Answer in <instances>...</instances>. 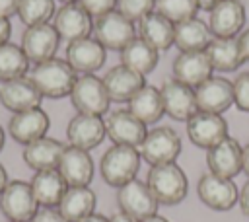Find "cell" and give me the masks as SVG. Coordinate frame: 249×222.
<instances>
[{"label":"cell","mask_w":249,"mask_h":222,"mask_svg":"<svg viewBox=\"0 0 249 222\" xmlns=\"http://www.w3.org/2000/svg\"><path fill=\"white\" fill-rule=\"evenodd\" d=\"M10 35H12V21H10V18H6V16L0 14V45L2 43H8L10 41Z\"/></svg>","instance_id":"obj_41"},{"label":"cell","mask_w":249,"mask_h":222,"mask_svg":"<svg viewBox=\"0 0 249 222\" xmlns=\"http://www.w3.org/2000/svg\"><path fill=\"white\" fill-rule=\"evenodd\" d=\"M140 152L132 146L113 144L101 158L99 169L101 177L111 187H123L124 183L136 179V173L140 169Z\"/></svg>","instance_id":"obj_3"},{"label":"cell","mask_w":249,"mask_h":222,"mask_svg":"<svg viewBox=\"0 0 249 222\" xmlns=\"http://www.w3.org/2000/svg\"><path fill=\"white\" fill-rule=\"evenodd\" d=\"M204 53L216 72H233L243 64L235 37H212Z\"/></svg>","instance_id":"obj_29"},{"label":"cell","mask_w":249,"mask_h":222,"mask_svg":"<svg viewBox=\"0 0 249 222\" xmlns=\"http://www.w3.org/2000/svg\"><path fill=\"white\" fill-rule=\"evenodd\" d=\"M245 25V6L239 0H222L210 10L208 27L214 37H235Z\"/></svg>","instance_id":"obj_18"},{"label":"cell","mask_w":249,"mask_h":222,"mask_svg":"<svg viewBox=\"0 0 249 222\" xmlns=\"http://www.w3.org/2000/svg\"><path fill=\"white\" fill-rule=\"evenodd\" d=\"M136 119H140L144 125L158 123L165 111H163V101H161V92L156 86L144 84L130 99L126 107Z\"/></svg>","instance_id":"obj_27"},{"label":"cell","mask_w":249,"mask_h":222,"mask_svg":"<svg viewBox=\"0 0 249 222\" xmlns=\"http://www.w3.org/2000/svg\"><path fill=\"white\" fill-rule=\"evenodd\" d=\"M18 6H19V0H0V14L6 18H12L14 14H18Z\"/></svg>","instance_id":"obj_42"},{"label":"cell","mask_w":249,"mask_h":222,"mask_svg":"<svg viewBox=\"0 0 249 222\" xmlns=\"http://www.w3.org/2000/svg\"><path fill=\"white\" fill-rule=\"evenodd\" d=\"M241 171H245L249 177V144H245L241 150Z\"/></svg>","instance_id":"obj_44"},{"label":"cell","mask_w":249,"mask_h":222,"mask_svg":"<svg viewBox=\"0 0 249 222\" xmlns=\"http://www.w3.org/2000/svg\"><path fill=\"white\" fill-rule=\"evenodd\" d=\"M173 33H175V23H171L156 10L138 21V37H142L160 53L167 51L173 45Z\"/></svg>","instance_id":"obj_28"},{"label":"cell","mask_w":249,"mask_h":222,"mask_svg":"<svg viewBox=\"0 0 249 222\" xmlns=\"http://www.w3.org/2000/svg\"><path fill=\"white\" fill-rule=\"evenodd\" d=\"M171 70H173V80H177L189 88L200 86L204 80H208L214 74V68L204 51L179 53L173 60Z\"/></svg>","instance_id":"obj_19"},{"label":"cell","mask_w":249,"mask_h":222,"mask_svg":"<svg viewBox=\"0 0 249 222\" xmlns=\"http://www.w3.org/2000/svg\"><path fill=\"white\" fill-rule=\"evenodd\" d=\"M117 204L121 212L132 216L138 222L152 214H158V206H160L148 185L142 183L140 179H132L117 189Z\"/></svg>","instance_id":"obj_8"},{"label":"cell","mask_w":249,"mask_h":222,"mask_svg":"<svg viewBox=\"0 0 249 222\" xmlns=\"http://www.w3.org/2000/svg\"><path fill=\"white\" fill-rule=\"evenodd\" d=\"M49 127H51L49 115L41 107H35V109H27L21 113H14L8 123V132L16 142L25 146L33 140L43 138Z\"/></svg>","instance_id":"obj_21"},{"label":"cell","mask_w":249,"mask_h":222,"mask_svg":"<svg viewBox=\"0 0 249 222\" xmlns=\"http://www.w3.org/2000/svg\"><path fill=\"white\" fill-rule=\"evenodd\" d=\"M109 222H138V220H134L132 216H128V214H124V212H117V214H113V216L109 218Z\"/></svg>","instance_id":"obj_45"},{"label":"cell","mask_w":249,"mask_h":222,"mask_svg":"<svg viewBox=\"0 0 249 222\" xmlns=\"http://www.w3.org/2000/svg\"><path fill=\"white\" fill-rule=\"evenodd\" d=\"M237 203H239V208H241V212H243L245 216H249V181H247V183L241 187Z\"/></svg>","instance_id":"obj_43"},{"label":"cell","mask_w":249,"mask_h":222,"mask_svg":"<svg viewBox=\"0 0 249 222\" xmlns=\"http://www.w3.org/2000/svg\"><path fill=\"white\" fill-rule=\"evenodd\" d=\"M196 193H198V199L212 210H230L237 199H239V191L235 187V183L231 179H226V177H220V175H214V173H204L200 179H198V185H196Z\"/></svg>","instance_id":"obj_12"},{"label":"cell","mask_w":249,"mask_h":222,"mask_svg":"<svg viewBox=\"0 0 249 222\" xmlns=\"http://www.w3.org/2000/svg\"><path fill=\"white\" fill-rule=\"evenodd\" d=\"M231 86H233V105L239 111L249 113V72H241L239 76H235Z\"/></svg>","instance_id":"obj_37"},{"label":"cell","mask_w":249,"mask_h":222,"mask_svg":"<svg viewBox=\"0 0 249 222\" xmlns=\"http://www.w3.org/2000/svg\"><path fill=\"white\" fill-rule=\"evenodd\" d=\"M54 0H19L18 16L27 27L49 23L54 18Z\"/></svg>","instance_id":"obj_34"},{"label":"cell","mask_w":249,"mask_h":222,"mask_svg":"<svg viewBox=\"0 0 249 222\" xmlns=\"http://www.w3.org/2000/svg\"><path fill=\"white\" fill-rule=\"evenodd\" d=\"M60 37L53 23H41V25H31L23 31L21 35V49L29 62L39 64L49 58H54L58 51Z\"/></svg>","instance_id":"obj_11"},{"label":"cell","mask_w":249,"mask_h":222,"mask_svg":"<svg viewBox=\"0 0 249 222\" xmlns=\"http://www.w3.org/2000/svg\"><path fill=\"white\" fill-rule=\"evenodd\" d=\"M97 197L89 187H68L58 203V212L68 222H80L82 218L93 214Z\"/></svg>","instance_id":"obj_30"},{"label":"cell","mask_w":249,"mask_h":222,"mask_svg":"<svg viewBox=\"0 0 249 222\" xmlns=\"http://www.w3.org/2000/svg\"><path fill=\"white\" fill-rule=\"evenodd\" d=\"M80 222H109V218H107V216H103V214H97V212H93V214H89V216L82 218Z\"/></svg>","instance_id":"obj_47"},{"label":"cell","mask_w":249,"mask_h":222,"mask_svg":"<svg viewBox=\"0 0 249 222\" xmlns=\"http://www.w3.org/2000/svg\"><path fill=\"white\" fill-rule=\"evenodd\" d=\"M105 132L113 140V144L138 148L148 132L146 125L136 119L128 109H115L105 119Z\"/></svg>","instance_id":"obj_10"},{"label":"cell","mask_w":249,"mask_h":222,"mask_svg":"<svg viewBox=\"0 0 249 222\" xmlns=\"http://www.w3.org/2000/svg\"><path fill=\"white\" fill-rule=\"evenodd\" d=\"M146 185L156 197L160 204H179L189 191V181L185 171L175 164H161V166H152L146 177Z\"/></svg>","instance_id":"obj_2"},{"label":"cell","mask_w":249,"mask_h":222,"mask_svg":"<svg viewBox=\"0 0 249 222\" xmlns=\"http://www.w3.org/2000/svg\"><path fill=\"white\" fill-rule=\"evenodd\" d=\"M237 47H239V53H241L243 62H249V27L243 29L237 35Z\"/></svg>","instance_id":"obj_40"},{"label":"cell","mask_w":249,"mask_h":222,"mask_svg":"<svg viewBox=\"0 0 249 222\" xmlns=\"http://www.w3.org/2000/svg\"><path fill=\"white\" fill-rule=\"evenodd\" d=\"M6 185H8V173H6L4 166L0 164V195H2V191H4Z\"/></svg>","instance_id":"obj_48"},{"label":"cell","mask_w":249,"mask_h":222,"mask_svg":"<svg viewBox=\"0 0 249 222\" xmlns=\"http://www.w3.org/2000/svg\"><path fill=\"white\" fill-rule=\"evenodd\" d=\"M27 78L35 84V88L41 92L43 97L60 99V97L70 95L78 74L66 62V58L54 56V58H49L45 62L35 64Z\"/></svg>","instance_id":"obj_1"},{"label":"cell","mask_w":249,"mask_h":222,"mask_svg":"<svg viewBox=\"0 0 249 222\" xmlns=\"http://www.w3.org/2000/svg\"><path fill=\"white\" fill-rule=\"evenodd\" d=\"M187 136L195 146L210 150L228 136V123L218 113L196 111L187 121Z\"/></svg>","instance_id":"obj_9"},{"label":"cell","mask_w":249,"mask_h":222,"mask_svg":"<svg viewBox=\"0 0 249 222\" xmlns=\"http://www.w3.org/2000/svg\"><path fill=\"white\" fill-rule=\"evenodd\" d=\"M222 0H196V4H198V10H212L216 4H220Z\"/></svg>","instance_id":"obj_46"},{"label":"cell","mask_w":249,"mask_h":222,"mask_svg":"<svg viewBox=\"0 0 249 222\" xmlns=\"http://www.w3.org/2000/svg\"><path fill=\"white\" fill-rule=\"evenodd\" d=\"M4 140H6V132H4V129L0 127V150L4 148Z\"/></svg>","instance_id":"obj_50"},{"label":"cell","mask_w":249,"mask_h":222,"mask_svg":"<svg viewBox=\"0 0 249 222\" xmlns=\"http://www.w3.org/2000/svg\"><path fill=\"white\" fill-rule=\"evenodd\" d=\"M93 37L109 51H123L136 37V27L134 21H130L117 10H111L95 18Z\"/></svg>","instance_id":"obj_7"},{"label":"cell","mask_w":249,"mask_h":222,"mask_svg":"<svg viewBox=\"0 0 249 222\" xmlns=\"http://www.w3.org/2000/svg\"><path fill=\"white\" fill-rule=\"evenodd\" d=\"M161 92V101H163V111L175 121H189L196 111V97H195V88H189L177 80H167L160 88Z\"/></svg>","instance_id":"obj_17"},{"label":"cell","mask_w":249,"mask_h":222,"mask_svg":"<svg viewBox=\"0 0 249 222\" xmlns=\"http://www.w3.org/2000/svg\"><path fill=\"white\" fill-rule=\"evenodd\" d=\"M158 62H160V51L138 35L121 51V64L128 66L130 70L142 76L150 74L158 66Z\"/></svg>","instance_id":"obj_32"},{"label":"cell","mask_w":249,"mask_h":222,"mask_svg":"<svg viewBox=\"0 0 249 222\" xmlns=\"http://www.w3.org/2000/svg\"><path fill=\"white\" fill-rule=\"evenodd\" d=\"M29 185H31V191H33L39 206H49V208H56L68 189V183L64 181V177L60 175L58 169L35 171Z\"/></svg>","instance_id":"obj_26"},{"label":"cell","mask_w":249,"mask_h":222,"mask_svg":"<svg viewBox=\"0 0 249 222\" xmlns=\"http://www.w3.org/2000/svg\"><path fill=\"white\" fill-rule=\"evenodd\" d=\"M31 222H68L60 212L58 208H49V206H43L37 210V214L33 216Z\"/></svg>","instance_id":"obj_39"},{"label":"cell","mask_w":249,"mask_h":222,"mask_svg":"<svg viewBox=\"0 0 249 222\" xmlns=\"http://www.w3.org/2000/svg\"><path fill=\"white\" fill-rule=\"evenodd\" d=\"M101 80H103L109 99L115 103H124V101L128 103V99L146 84V76L130 70L124 64H117L109 68Z\"/></svg>","instance_id":"obj_24"},{"label":"cell","mask_w":249,"mask_h":222,"mask_svg":"<svg viewBox=\"0 0 249 222\" xmlns=\"http://www.w3.org/2000/svg\"><path fill=\"white\" fill-rule=\"evenodd\" d=\"M107 136L105 132V121L99 115H88V113H76L68 127H66V138L70 146L82 148V150H91L103 142Z\"/></svg>","instance_id":"obj_16"},{"label":"cell","mask_w":249,"mask_h":222,"mask_svg":"<svg viewBox=\"0 0 249 222\" xmlns=\"http://www.w3.org/2000/svg\"><path fill=\"white\" fill-rule=\"evenodd\" d=\"M78 4L91 16V18H99L111 10H115L117 0H78Z\"/></svg>","instance_id":"obj_38"},{"label":"cell","mask_w":249,"mask_h":222,"mask_svg":"<svg viewBox=\"0 0 249 222\" xmlns=\"http://www.w3.org/2000/svg\"><path fill=\"white\" fill-rule=\"evenodd\" d=\"M140 222H169V220L163 218V216H160V214H152V216H148V218H144Z\"/></svg>","instance_id":"obj_49"},{"label":"cell","mask_w":249,"mask_h":222,"mask_svg":"<svg viewBox=\"0 0 249 222\" xmlns=\"http://www.w3.org/2000/svg\"><path fill=\"white\" fill-rule=\"evenodd\" d=\"M8 222H10V220H8Z\"/></svg>","instance_id":"obj_52"},{"label":"cell","mask_w":249,"mask_h":222,"mask_svg":"<svg viewBox=\"0 0 249 222\" xmlns=\"http://www.w3.org/2000/svg\"><path fill=\"white\" fill-rule=\"evenodd\" d=\"M154 10L163 18H167L171 23H179V21L196 18L198 4L196 0H156Z\"/></svg>","instance_id":"obj_35"},{"label":"cell","mask_w":249,"mask_h":222,"mask_svg":"<svg viewBox=\"0 0 249 222\" xmlns=\"http://www.w3.org/2000/svg\"><path fill=\"white\" fill-rule=\"evenodd\" d=\"M70 101L78 113L105 115L109 111L111 99L103 86V80L95 74H80L70 92Z\"/></svg>","instance_id":"obj_4"},{"label":"cell","mask_w":249,"mask_h":222,"mask_svg":"<svg viewBox=\"0 0 249 222\" xmlns=\"http://www.w3.org/2000/svg\"><path fill=\"white\" fill-rule=\"evenodd\" d=\"M29 70V58L25 56L21 45L2 43L0 45V80L10 82L23 78Z\"/></svg>","instance_id":"obj_33"},{"label":"cell","mask_w":249,"mask_h":222,"mask_svg":"<svg viewBox=\"0 0 249 222\" xmlns=\"http://www.w3.org/2000/svg\"><path fill=\"white\" fill-rule=\"evenodd\" d=\"M241 150L243 146L231 136H226L222 142L212 146L206 154V164L210 173L226 179H233L241 171Z\"/></svg>","instance_id":"obj_23"},{"label":"cell","mask_w":249,"mask_h":222,"mask_svg":"<svg viewBox=\"0 0 249 222\" xmlns=\"http://www.w3.org/2000/svg\"><path fill=\"white\" fill-rule=\"evenodd\" d=\"M53 27L56 29L58 37L66 43L89 37V33L93 31V23H91V16L78 4H62L53 18Z\"/></svg>","instance_id":"obj_13"},{"label":"cell","mask_w":249,"mask_h":222,"mask_svg":"<svg viewBox=\"0 0 249 222\" xmlns=\"http://www.w3.org/2000/svg\"><path fill=\"white\" fill-rule=\"evenodd\" d=\"M41 101H43L41 92L25 76L18 80L2 82L0 86V103L12 113H21L27 109L41 107Z\"/></svg>","instance_id":"obj_22"},{"label":"cell","mask_w":249,"mask_h":222,"mask_svg":"<svg viewBox=\"0 0 249 222\" xmlns=\"http://www.w3.org/2000/svg\"><path fill=\"white\" fill-rule=\"evenodd\" d=\"M154 8H156V0H117V6H115L119 14H123L134 23H138L144 16L154 12Z\"/></svg>","instance_id":"obj_36"},{"label":"cell","mask_w":249,"mask_h":222,"mask_svg":"<svg viewBox=\"0 0 249 222\" xmlns=\"http://www.w3.org/2000/svg\"><path fill=\"white\" fill-rule=\"evenodd\" d=\"M0 210L10 222H31L39 210L31 185L19 179L8 181L0 195Z\"/></svg>","instance_id":"obj_6"},{"label":"cell","mask_w":249,"mask_h":222,"mask_svg":"<svg viewBox=\"0 0 249 222\" xmlns=\"http://www.w3.org/2000/svg\"><path fill=\"white\" fill-rule=\"evenodd\" d=\"M64 148L66 146L60 140L43 136V138L33 140V142H29V144L23 146V162L31 169H35V171L56 169Z\"/></svg>","instance_id":"obj_25"},{"label":"cell","mask_w":249,"mask_h":222,"mask_svg":"<svg viewBox=\"0 0 249 222\" xmlns=\"http://www.w3.org/2000/svg\"><path fill=\"white\" fill-rule=\"evenodd\" d=\"M212 33L210 27L198 19V18H191L185 21L175 23V33H173V45L181 51H204L206 45L210 43Z\"/></svg>","instance_id":"obj_31"},{"label":"cell","mask_w":249,"mask_h":222,"mask_svg":"<svg viewBox=\"0 0 249 222\" xmlns=\"http://www.w3.org/2000/svg\"><path fill=\"white\" fill-rule=\"evenodd\" d=\"M138 152L140 158L150 166L171 164L181 154V138L171 127H156L146 132Z\"/></svg>","instance_id":"obj_5"},{"label":"cell","mask_w":249,"mask_h":222,"mask_svg":"<svg viewBox=\"0 0 249 222\" xmlns=\"http://www.w3.org/2000/svg\"><path fill=\"white\" fill-rule=\"evenodd\" d=\"M58 2H62V4H72V2H78V0H58Z\"/></svg>","instance_id":"obj_51"},{"label":"cell","mask_w":249,"mask_h":222,"mask_svg":"<svg viewBox=\"0 0 249 222\" xmlns=\"http://www.w3.org/2000/svg\"><path fill=\"white\" fill-rule=\"evenodd\" d=\"M105 56L107 49L95 37H84L66 47V62L76 74H95L105 64Z\"/></svg>","instance_id":"obj_15"},{"label":"cell","mask_w":249,"mask_h":222,"mask_svg":"<svg viewBox=\"0 0 249 222\" xmlns=\"http://www.w3.org/2000/svg\"><path fill=\"white\" fill-rule=\"evenodd\" d=\"M195 97L198 111L222 115L233 105V86L228 78L210 76L208 80H204L200 86L195 88Z\"/></svg>","instance_id":"obj_14"},{"label":"cell","mask_w":249,"mask_h":222,"mask_svg":"<svg viewBox=\"0 0 249 222\" xmlns=\"http://www.w3.org/2000/svg\"><path fill=\"white\" fill-rule=\"evenodd\" d=\"M56 169L60 171L68 187H88L93 179V160L89 152L76 146L64 148Z\"/></svg>","instance_id":"obj_20"}]
</instances>
